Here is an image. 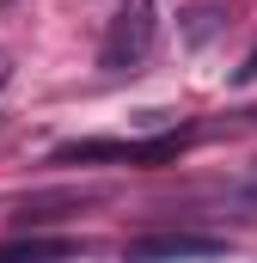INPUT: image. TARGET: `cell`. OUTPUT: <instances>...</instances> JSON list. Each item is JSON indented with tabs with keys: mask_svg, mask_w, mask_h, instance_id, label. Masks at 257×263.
Returning <instances> with one entry per match:
<instances>
[{
	"mask_svg": "<svg viewBox=\"0 0 257 263\" xmlns=\"http://www.w3.org/2000/svg\"><path fill=\"white\" fill-rule=\"evenodd\" d=\"M159 43V0H117L111 31L98 43V67L104 73H135Z\"/></svg>",
	"mask_w": 257,
	"mask_h": 263,
	"instance_id": "cell-1",
	"label": "cell"
},
{
	"mask_svg": "<svg viewBox=\"0 0 257 263\" xmlns=\"http://www.w3.org/2000/svg\"><path fill=\"white\" fill-rule=\"evenodd\" d=\"M190 135H153V141H67L56 147V165H92V159H123V165H166L184 153Z\"/></svg>",
	"mask_w": 257,
	"mask_h": 263,
	"instance_id": "cell-2",
	"label": "cell"
},
{
	"mask_svg": "<svg viewBox=\"0 0 257 263\" xmlns=\"http://www.w3.org/2000/svg\"><path fill=\"white\" fill-rule=\"evenodd\" d=\"M227 257V239L221 233H147V239H128L123 263H208Z\"/></svg>",
	"mask_w": 257,
	"mask_h": 263,
	"instance_id": "cell-3",
	"label": "cell"
},
{
	"mask_svg": "<svg viewBox=\"0 0 257 263\" xmlns=\"http://www.w3.org/2000/svg\"><path fill=\"white\" fill-rule=\"evenodd\" d=\"M227 12H233V0H184V12H178V37H184L190 49H202V43L227 25Z\"/></svg>",
	"mask_w": 257,
	"mask_h": 263,
	"instance_id": "cell-4",
	"label": "cell"
},
{
	"mask_svg": "<svg viewBox=\"0 0 257 263\" xmlns=\"http://www.w3.org/2000/svg\"><path fill=\"white\" fill-rule=\"evenodd\" d=\"M80 251V239H12L0 245V263H74Z\"/></svg>",
	"mask_w": 257,
	"mask_h": 263,
	"instance_id": "cell-5",
	"label": "cell"
},
{
	"mask_svg": "<svg viewBox=\"0 0 257 263\" xmlns=\"http://www.w3.org/2000/svg\"><path fill=\"white\" fill-rule=\"evenodd\" d=\"M233 80H239V86H251V80H257V43H251V55L233 67Z\"/></svg>",
	"mask_w": 257,
	"mask_h": 263,
	"instance_id": "cell-6",
	"label": "cell"
},
{
	"mask_svg": "<svg viewBox=\"0 0 257 263\" xmlns=\"http://www.w3.org/2000/svg\"><path fill=\"white\" fill-rule=\"evenodd\" d=\"M239 202H245V208H257V178H245V184H239Z\"/></svg>",
	"mask_w": 257,
	"mask_h": 263,
	"instance_id": "cell-7",
	"label": "cell"
},
{
	"mask_svg": "<svg viewBox=\"0 0 257 263\" xmlns=\"http://www.w3.org/2000/svg\"><path fill=\"white\" fill-rule=\"evenodd\" d=\"M6 80H12V55H0V86H6Z\"/></svg>",
	"mask_w": 257,
	"mask_h": 263,
	"instance_id": "cell-8",
	"label": "cell"
}]
</instances>
